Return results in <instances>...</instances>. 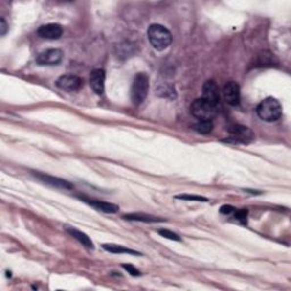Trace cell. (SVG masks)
<instances>
[{
	"mask_svg": "<svg viewBox=\"0 0 291 291\" xmlns=\"http://www.w3.org/2000/svg\"><path fill=\"white\" fill-rule=\"evenodd\" d=\"M149 42L156 50L162 51L172 44V34L165 26L160 24H153L147 31Z\"/></svg>",
	"mask_w": 291,
	"mask_h": 291,
	"instance_id": "6da1fadb",
	"label": "cell"
},
{
	"mask_svg": "<svg viewBox=\"0 0 291 291\" xmlns=\"http://www.w3.org/2000/svg\"><path fill=\"white\" fill-rule=\"evenodd\" d=\"M257 115L259 118L265 122H275L278 121L282 115V107L280 103L274 98H266L258 105L257 108Z\"/></svg>",
	"mask_w": 291,
	"mask_h": 291,
	"instance_id": "7a4b0ae2",
	"label": "cell"
},
{
	"mask_svg": "<svg viewBox=\"0 0 291 291\" xmlns=\"http://www.w3.org/2000/svg\"><path fill=\"white\" fill-rule=\"evenodd\" d=\"M149 90V79L145 73H138L133 80L131 88V99L134 105H140L146 100Z\"/></svg>",
	"mask_w": 291,
	"mask_h": 291,
	"instance_id": "3957f363",
	"label": "cell"
},
{
	"mask_svg": "<svg viewBox=\"0 0 291 291\" xmlns=\"http://www.w3.org/2000/svg\"><path fill=\"white\" fill-rule=\"evenodd\" d=\"M190 113L199 121H212L217 114V107L210 105L202 98H199L192 101L190 105Z\"/></svg>",
	"mask_w": 291,
	"mask_h": 291,
	"instance_id": "277c9868",
	"label": "cell"
},
{
	"mask_svg": "<svg viewBox=\"0 0 291 291\" xmlns=\"http://www.w3.org/2000/svg\"><path fill=\"white\" fill-rule=\"evenodd\" d=\"M229 132L231 133L230 139L224 140L226 142H243V143H247L249 142L250 140L254 138V134L250 131L247 126L244 125H231L229 129Z\"/></svg>",
	"mask_w": 291,
	"mask_h": 291,
	"instance_id": "5b68a950",
	"label": "cell"
},
{
	"mask_svg": "<svg viewBox=\"0 0 291 291\" xmlns=\"http://www.w3.org/2000/svg\"><path fill=\"white\" fill-rule=\"evenodd\" d=\"M63 57H64V54L61 49H48V50L42 51L37 56L36 62L37 64L42 66H52L58 65L63 61Z\"/></svg>",
	"mask_w": 291,
	"mask_h": 291,
	"instance_id": "8992f818",
	"label": "cell"
},
{
	"mask_svg": "<svg viewBox=\"0 0 291 291\" xmlns=\"http://www.w3.org/2000/svg\"><path fill=\"white\" fill-rule=\"evenodd\" d=\"M202 99L207 101L213 106H216L220 104V92L219 87L217 84L213 81V80H208L206 81L204 86H202Z\"/></svg>",
	"mask_w": 291,
	"mask_h": 291,
	"instance_id": "52a82bcc",
	"label": "cell"
},
{
	"mask_svg": "<svg viewBox=\"0 0 291 291\" xmlns=\"http://www.w3.org/2000/svg\"><path fill=\"white\" fill-rule=\"evenodd\" d=\"M38 36L42 39L47 40H57L62 37L63 34V27L59 24L56 23H49L41 25L37 31Z\"/></svg>",
	"mask_w": 291,
	"mask_h": 291,
	"instance_id": "ba28073f",
	"label": "cell"
},
{
	"mask_svg": "<svg viewBox=\"0 0 291 291\" xmlns=\"http://www.w3.org/2000/svg\"><path fill=\"white\" fill-rule=\"evenodd\" d=\"M224 99L231 106H238L240 104V87L237 82L230 81L223 88Z\"/></svg>",
	"mask_w": 291,
	"mask_h": 291,
	"instance_id": "9c48e42d",
	"label": "cell"
},
{
	"mask_svg": "<svg viewBox=\"0 0 291 291\" xmlns=\"http://www.w3.org/2000/svg\"><path fill=\"white\" fill-rule=\"evenodd\" d=\"M56 86L63 90L76 91L82 87V80L76 75H62L56 81Z\"/></svg>",
	"mask_w": 291,
	"mask_h": 291,
	"instance_id": "30bf717a",
	"label": "cell"
},
{
	"mask_svg": "<svg viewBox=\"0 0 291 291\" xmlns=\"http://www.w3.org/2000/svg\"><path fill=\"white\" fill-rule=\"evenodd\" d=\"M90 87L94 93L103 94L105 90V71L97 68L90 74Z\"/></svg>",
	"mask_w": 291,
	"mask_h": 291,
	"instance_id": "8fae6325",
	"label": "cell"
},
{
	"mask_svg": "<svg viewBox=\"0 0 291 291\" xmlns=\"http://www.w3.org/2000/svg\"><path fill=\"white\" fill-rule=\"evenodd\" d=\"M36 177L38 179H40V180L44 181L45 183H48V184L52 185V187L66 189V190H71V189H73V184L69 183L68 181L63 180V179L55 178V177H51V175L42 174V173H37Z\"/></svg>",
	"mask_w": 291,
	"mask_h": 291,
	"instance_id": "7c38bea8",
	"label": "cell"
},
{
	"mask_svg": "<svg viewBox=\"0 0 291 291\" xmlns=\"http://www.w3.org/2000/svg\"><path fill=\"white\" fill-rule=\"evenodd\" d=\"M88 202L90 206H92L93 208H96L97 210H100L103 213H107V214H115L118 212V207L117 205L115 204H111V202H106V201H94V199H86L84 201Z\"/></svg>",
	"mask_w": 291,
	"mask_h": 291,
	"instance_id": "4fadbf2b",
	"label": "cell"
},
{
	"mask_svg": "<svg viewBox=\"0 0 291 291\" xmlns=\"http://www.w3.org/2000/svg\"><path fill=\"white\" fill-rule=\"evenodd\" d=\"M66 231H67V232L71 234L74 239L78 240L80 244H82V246H84L86 248H89V249H93L92 240H91L86 233L82 232V231L76 230L74 227H66Z\"/></svg>",
	"mask_w": 291,
	"mask_h": 291,
	"instance_id": "5bb4252c",
	"label": "cell"
},
{
	"mask_svg": "<svg viewBox=\"0 0 291 291\" xmlns=\"http://www.w3.org/2000/svg\"><path fill=\"white\" fill-rule=\"evenodd\" d=\"M124 220L128 221H138V222L143 223H154V222H163V220L157 219L155 216L148 215V214H141V213H132L123 215Z\"/></svg>",
	"mask_w": 291,
	"mask_h": 291,
	"instance_id": "9a60e30c",
	"label": "cell"
},
{
	"mask_svg": "<svg viewBox=\"0 0 291 291\" xmlns=\"http://www.w3.org/2000/svg\"><path fill=\"white\" fill-rule=\"evenodd\" d=\"M103 248L108 252L112 254H130V255H141L140 252L130 249V248H125L120 245H113V244H105L103 245Z\"/></svg>",
	"mask_w": 291,
	"mask_h": 291,
	"instance_id": "2e32d148",
	"label": "cell"
},
{
	"mask_svg": "<svg viewBox=\"0 0 291 291\" xmlns=\"http://www.w3.org/2000/svg\"><path fill=\"white\" fill-rule=\"evenodd\" d=\"M157 93L158 96L168 98V99H175L177 98V92H175L174 87L171 84H160L157 89Z\"/></svg>",
	"mask_w": 291,
	"mask_h": 291,
	"instance_id": "e0dca14e",
	"label": "cell"
},
{
	"mask_svg": "<svg viewBox=\"0 0 291 291\" xmlns=\"http://www.w3.org/2000/svg\"><path fill=\"white\" fill-rule=\"evenodd\" d=\"M192 129L197 133H199V134H208L213 130V123L212 121H199L198 123L194 125Z\"/></svg>",
	"mask_w": 291,
	"mask_h": 291,
	"instance_id": "ac0fdd59",
	"label": "cell"
},
{
	"mask_svg": "<svg viewBox=\"0 0 291 291\" xmlns=\"http://www.w3.org/2000/svg\"><path fill=\"white\" fill-rule=\"evenodd\" d=\"M177 199H181V201H208V199L206 197H202V196H198V195H178L175 196Z\"/></svg>",
	"mask_w": 291,
	"mask_h": 291,
	"instance_id": "d6986e66",
	"label": "cell"
},
{
	"mask_svg": "<svg viewBox=\"0 0 291 291\" xmlns=\"http://www.w3.org/2000/svg\"><path fill=\"white\" fill-rule=\"evenodd\" d=\"M158 233L160 236L166 238V239H170V240H174V241H181V238L178 236L177 233L172 232L170 230H166V229H159L158 230Z\"/></svg>",
	"mask_w": 291,
	"mask_h": 291,
	"instance_id": "ffe728a7",
	"label": "cell"
},
{
	"mask_svg": "<svg viewBox=\"0 0 291 291\" xmlns=\"http://www.w3.org/2000/svg\"><path fill=\"white\" fill-rule=\"evenodd\" d=\"M234 214V219L237 221H239L241 223H246L247 221V215H248V212L246 209H240V210H237L233 213Z\"/></svg>",
	"mask_w": 291,
	"mask_h": 291,
	"instance_id": "44dd1931",
	"label": "cell"
},
{
	"mask_svg": "<svg viewBox=\"0 0 291 291\" xmlns=\"http://www.w3.org/2000/svg\"><path fill=\"white\" fill-rule=\"evenodd\" d=\"M122 266H123L124 269L128 271V273H130V274L133 275V276H140V275H141V273H140L139 269H136L134 266L131 265V264H123Z\"/></svg>",
	"mask_w": 291,
	"mask_h": 291,
	"instance_id": "7402d4cb",
	"label": "cell"
},
{
	"mask_svg": "<svg viewBox=\"0 0 291 291\" xmlns=\"http://www.w3.org/2000/svg\"><path fill=\"white\" fill-rule=\"evenodd\" d=\"M220 212H221V214H224V215H231V214H233L234 212H236V208L231 205H224V206H222V207H221Z\"/></svg>",
	"mask_w": 291,
	"mask_h": 291,
	"instance_id": "603a6c76",
	"label": "cell"
},
{
	"mask_svg": "<svg viewBox=\"0 0 291 291\" xmlns=\"http://www.w3.org/2000/svg\"><path fill=\"white\" fill-rule=\"evenodd\" d=\"M7 31H8V25H7V22L5 21V19L1 17V19H0V34H1V36H5Z\"/></svg>",
	"mask_w": 291,
	"mask_h": 291,
	"instance_id": "cb8c5ba5",
	"label": "cell"
}]
</instances>
